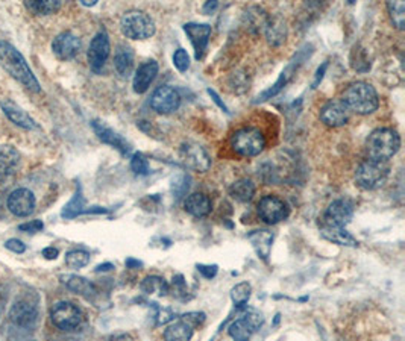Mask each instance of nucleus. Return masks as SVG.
<instances>
[{
  "instance_id": "nucleus-35",
  "label": "nucleus",
  "mask_w": 405,
  "mask_h": 341,
  "mask_svg": "<svg viewBox=\"0 0 405 341\" xmlns=\"http://www.w3.org/2000/svg\"><path fill=\"white\" fill-rule=\"evenodd\" d=\"M250 294H252L250 284L240 282L231 290V299L237 308H243L249 302Z\"/></svg>"
},
{
  "instance_id": "nucleus-20",
  "label": "nucleus",
  "mask_w": 405,
  "mask_h": 341,
  "mask_svg": "<svg viewBox=\"0 0 405 341\" xmlns=\"http://www.w3.org/2000/svg\"><path fill=\"white\" fill-rule=\"evenodd\" d=\"M91 126H93L96 135L99 136V140L103 141L105 144H110V146L116 147L121 155H128L129 150H131V146H129V143L124 138V136L119 135L117 132H114L112 129H110L108 126H105L101 121H91Z\"/></svg>"
},
{
  "instance_id": "nucleus-30",
  "label": "nucleus",
  "mask_w": 405,
  "mask_h": 341,
  "mask_svg": "<svg viewBox=\"0 0 405 341\" xmlns=\"http://www.w3.org/2000/svg\"><path fill=\"white\" fill-rule=\"evenodd\" d=\"M59 279L61 282L68 288V290H72L76 294L87 296V298L96 294V287L86 278L78 276V275H63Z\"/></svg>"
},
{
  "instance_id": "nucleus-46",
  "label": "nucleus",
  "mask_w": 405,
  "mask_h": 341,
  "mask_svg": "<svg viewBox=\"0 0 405 341\" xmlns=\"http://www.w3.org/2000/svg\"><path fill=\"white\" fill-rule=\"evenodd\" d=\"M206 93H208V94L211 96V99H213V102H214V103H216V105L219 106V108H220L221 111H224V112H226V114H229V110H228V106H226V105L224 103V101H221V99H220V96H219V94L216 93V91H214V90H211V88H208V90H206Z\"/></svg>"
},
{
  "instance_id": "nucleus-9",
  "label": "nucleus",
  "mask_w": 405,
  "mask_h": 341,
  "mask_svg": "<svg viewBox=\"0 0 405 341\" xmlns=\"http://www.w3.org/2000/svg\"><path fill=\"white\" fill-rule=\"evenodd\" d=\"M181 96L170 85L158 87L150 97V108L158 114H172L179 108Z\"/></svg>"
},
{
  "instance_id": "nucleus-2",
  "label": "nucleus",
  "mask_w": 405,
  "mask_h": 341,
  "mask_svg": "<svg viewBox=\"0 0 405 341\" xmlns=\"http://www.w3.org/2000/svg\"><path fill=\"white\" fill-rule=\"evenodd\" d=\"M340 101L346 105L349 112L360 114V116H369V114L375 112L379 106L377 90L371 83L363 81L350 83Z\"/></svg>"
},
{
  "instance_id": "nucleus-23",
  "label": "nucleus",
  "mask_w": 405,
  "mask_h": 341,
  "mask_svg": "<svg viewBox=\"0 0 405 341\" xmlns=\"http://www.w3.org/2000/svg\"><path fill=\"white\" fill-rule=\"evenodd\" d=\"M184 208L190 216H193L196 218H202V217H206L210 214L211 209H213V203H211L210 197L206 194L193 193L186 199Z\"/></svg>"
},
{
  "instance_id": "nucleus-38",
  "label": "nucleus",
  "mask_w": 405,
  "mask_h": 341,
  "mask_svg": "<svg viewBox=\"0 0 405 341\" xmlns=\"http://www.w3.org/2000/svg\"><path fill=\"white\" fill-rule=\"evenodd\" d=\"M131 170L139 174V176H146L150 172V167H149V161L146 159L143 154H134L132 159H131Z\"/></svg>"
},
{
  "instance_id": "nucleus-48",
  "label": "nucleus",
  "mask_w": 405,
  "mask_h": 341,
  "mask_svg": "<svg viewBox=\"0 0 405 341\" xmlns=\"http://www.w3.org/2000/svg\"><path fill=\"white\" fill-rule=\"evenodd\" d=\"M58 255H59V252H58V249H55V247L43 249V256L46 258V260H55Z\"/></svg>"
},
{
  "instance_id": "nucleus-5",
  "label": "nucleus",
  "mask_w": 405,
  "mask_h": 341,
  "mask_svg": "<svg viewBox=\"0 0 405 341\" xmlns=\"http://www.w3.org/2000/svg\"><path fill=\"white\" fill-rule=\"evenodd\" d=\"M266 136L257 127H241L231 136V147L244 158L258 156L266 147Z\"/></svg>"
},
{
  "instance_id": "nucleus-14",
  "label": "nucleus",
  "mask_w": 405,
  "mask_h": 341,
  "mask_svg": "<svg viewBox=\"0 0 405 341\" xmlns=\"http://www.w3.org/2000/svg\"><path fill=\"white\" fill-rule=\"evenodd\" d=\"M35 196L28 188H17L8 197V209L17 217H28L34 212Z\"/></svg>"
},
{
  "instance_id": "nucleus-17",
  "label": "nucleus",
  "mask_w": 405,
  "mask_h": 341,
  "mask_svg": "<svg viewBox=\"0 0 405 341\" xmlns=\"http://www.w3.org/2000/svg\"><path fill=\"white\" fill-rule=\"evenodd\" d=\"M52 50L59 59H72L78 55L81 50V40L72 32H63L53 40Z\"/></svg>"
},
{
  "instance_id": "nucleus-18",
  "label": "nucleus",
  "mask_w": 405,
  "mask_h": 341,
  "mask_svg": "<svg viewBox=\"0 0 405 341\" xmlns=\"http://www.w3.org/2000/svg\"><path fill=\"white\" fill-rule=\"evenodd\" d=\"M11 320L20 328H32L38 320V309L34 303L26 300L15 302L10 311Z\"/></svg>"
},
{
  "instance_id": "nucleus-6",
  "label": "nucleus",
  "mask_w": 405,
  "mask_h": 341,
  "mask_svg": "<svg viewBox=\"0 0 405 341\" xmlns=\"http://www.w3.org/2000/svg\"><path fill=\"white\" fill-rule=\"evenodd\" d=\"M388 165L384 161H373V159H366L360 165L357 167L355 172V182L357 185L372 192V189H378L386 184L388 178Z\"/></svg>"
},
{
  "instance_id": "nucleus-28",
  "label": "nucleus",
  "mask_w": 405,
  "mask_h": 341,
  "mask_svg": "<svg viewBox=\"0 0 405 341\" xmlns=\"http://www.w3.org/2000/svg\"><path fill=\"white\" fill-rule=\"evenodd\" d=\"M114 67L121 78H128L134 68V50L129 45H119L114 56Z\"/></svg>"
},
{
  "instance_id": "nucleus-40",
  "label": "nucleus",
  "mask_w": 405,
  "mask_h": 341,
  "mask_svg": "<svg viewBox=\"0 0 405 341\" xmlns=\"http://www.w3.org/2000/svg\"><path fill=\"white\" fill-rule=\"evenodd\" d=\"M172 189H173V193L177 194L178 199H179V197H182V194H184L188 189V178L186 176V174H181V176H178L177 179H175Z\"/></svg>"
},
{
  "instance_id": "nucleus-41",
  "label": "nucleus",
  "mask_w": 405,
  "mask_h": 341,
  "mask_svg": "<svg viewBox=\"0 0 405 341\" xmlns=\"http://www.w3.org/2000/svg\"><path fill=\"white\" fill-rule=\"evenodd\" d=\"M20 231H25V232H29V234H34V232H38L43 229V222L41 220H32V222H26L19 226Z\"/></svg>"
},
{
  "instance_id": "nucleus-21",
  "label": "nucleus",
  "mask_w": 405,
  "mask_h": 341,
  "mask_svg": "<svg viewBox=\"0 0 405 341\" xmlns=\"http://www.w3.org/2000/svg\"><path fill=\"white\" fill-rule=\"evenodd\" d=\"M299 65H301V58L299 56L295 58L293 61H290L288 65L286 67V70H282V73H281V76L278 78V81L275 82L270 88H267L266 91H263V93L258 96L255 103H258V102H266V101H269V99H272V97H275L277 94H279L281 91H282V88H284L287 85V83H288L290 78H292V76H293L292 73H295L296 68L299 67Z\"/></svg>"
},
{
  "instance_id": "nucleus-11",
  "label": "nucleus",
  "mask_w": 405,
  "mask_h": 341,
  "mask_svg": "<svg viewBox=\"0 0 405 341\" xmlns=\"http://www.w3.org/2000/svg\"><path fill=\"white\" fill-rule=\"evenodd\" d=\"M110 50H111V44H110V38L106 32H99L95 35L93 40H91L90 49H88V64L91 67V70L99 73L103 68L106 59L110 56Z\"/></svg>"
},
{
  "instance_id": "nucleus-43",
  "label": "nucleus",
  "mask_w": 405,
  "mask_h": 341,
  "mask_svg": "<svg viewBox=\"0 0 405 341\" xmlns=\"http://www.w3.org/2000/svg\"><path fill=\"white\" fill-rule=\"evenodd\" d=\"M182 318L192 324L193 328H196V326H199L205 320V314L204 313H188V314L182 316Z\"/></svg>"
},
{
  "instance_id": "nucleus-15",
  "label": "nucleus",
  "mask_w": 405,
  "mask_h": 341,
  "mask_svg": "<svg viewBox=\"0 0 405 341\" xmlns=\"http://www.w3.org/2000/svg\"><path fill=\"white\" fill-rule=\"evenodd\" d=\"M184 32L193 44L196 59H202L210 43L211 26L206 25V23H187L184 25Z\"/></svg>"
},
{
  "instance_id": "nucleus-52",
  "label": "nucleus",
  "mask_w": 405,
  "mask_h": 341,
  "mask_svg": "<svg viewBox=\"0 0 405 341\" xmlns=\"http://www.w3.org/2000/svg\"><path fill=\"white\" fill-rule=\"evenodd\" d=\"M111 269H114V265L110 264V262H106V264H103V265H99V267L96 269V271H108V270H111Z\"/></svg>"
},
{
  "instance_id": "nucleus-13",
  "label": "nucleus",
  "mask_w": 405,
  "mask_h": 341,
  "mask_svg": "<svg viewBox=\"0 0 405 341\" xmlns=\"http://www.w3.org/2000/svg\"><path fill=\"white\" fill-rule=\"evenodd\" d=\"M349 110L346 105L343 103L340 99H333V101L326 102L322 108H320V121L330 127H340L345 126L349 121Z\"/></svg>"
},
{
  "instance_id": "nucleus-7",
  "label": "nucleus",
  "mask_w": 405,
  "mask_h": 341,
  "mask_svg": "<svg viewBox=\"0 0 405 341\" xmlns=\"http://www.w3.org/2000/svg\"><path fill=\"white\" fill-rule=\"evenodd\" d=\"M82 311L72 302H58L52 307L50 320L61 331H73L82 323Z\"/></svg>"
},
{
  "instance_id": "nucleus-25",
  "label": "nucleus",
  "mask_w": 405,
  "mask_h": 341,
  "mask_svg": "<svg viewBox=\"0 0 405 341\" xmlns=\"http://www.w3.org/2000/svg\"><path fill=\"white\" fill-rule=\"evenodd\" d=\"M249 241L252 247L255 249L257 255L261 258L263 261H267L272 252V242H273V234L266 231V229H259L254 231L249 234Z\"/></svg>"
},
{
  "instance_id": "nucleus-39",
  "label": "nucleus",
  "mask_w": 405,
  "mask_h": 341,
  "mask_svg": "<svg viewBox=\"0 0 405 341\" xmlns=\"http://www.w3.org/2000/svg\"><path fill=\"white\" fill-rule=\"evenodd\" d=\"M173 65L178 68L181 73L187 72L190 68V56L186 49L179 48L177 52L173 53Z\"/></svg>"
},
{
  "instance_id": "nucleus-31",
  "label": "nucleus",
  "mask_w": 405,
  "mask_h": 341,
  "mask_svg": "<svg viewBox=\"0 0 405 341\" xmlns=\"http://www.w3.org/2000/svg\"><path fill=\"white\" fill-rule=\"evenodd\" d=\"M229 196H231L237 202H241V203L250 202L252 197L255 196V184L246 178L235 180L234 184L229 187Z\"/></svg>"
},
{
  "instance_id": "nucleus-1",
  "label": "nucleus",
  "mask_w": 405,
  "mask_h": 341,
  "mask_svg": "<svg viewBox=\"0 0 405 341\" xmlns=\"http://www.w3.org/2000/svg\"><path fill=\"white\" fill-rule=\"evenodd\" d=\"M0 67H3L14 79H17L28 90L34 91V93L41 91L40 82L37 81L32 70L29 68L26 59L12 44L6 41H0Z\"/></svg>"
},
{
  "instance_id": "nucleus-44",
  "label": "nucleus",
  "mask_w": 405,
  "mask_h": 341,
  "mask_svg": "<svg viewBox=\"0 0 405 341\" xmlns=\"http://www.w3.org/2000/svg\"><path fill=\"white\" fill-rule=\"evenodd\" d=\"M175 314L172 313L170 309H158V316H157V324H166L169 323L170 320H173Z\"/></svg>"
},
{
  "instance_id": "nucleus-53",
  "label": "nucleus",
  "mask_w": 405,
  "mask_h": 341,
  "mask_svg": "<svg viewBox=\"0 0 405 341\" xmlns=\"http://www.w3.org/2000/svg\"><path fill=\"white\" fill-rule=\"evenodd\" d=\"M81 3H82L83 6H95V5L97 3V0H90V2H88V0H82Z\"/></svg>"
},
{
  "instance_id": "nucleus-42",
  "label": "nucleus",
  "mask_w": 405,
  "mask_h": 341,
  "mask_svg": "<svg viewBox=\"0 0 405 341\" xmlns=\"http://www.w3.org/2000/svg\"><path fill=\"white\" fill-rule=\"evenodd\" d=\"M5 247L10 249L11 252L14 254H23L26 250V246L23 245V241L17 240V238H11L5 242Z\"/></svg>"
},
{
  "instance_id": "nucleus-10",
  "label": "nucleus",
  "mask_w": 405,
  "mask_h": 341,
  "mask_svg": "<svg viewBox=\"0 0 405 341\" xmlns=\"http://www.w3.org/2000/svg\"><path fill=\"white\" fill-rule=\"evenodd\" d=\"M181 158L187 169L193 172L206 173L211 167V156L208 155V152L196 143L186 144L181 150Z\"/></svg>"
},
{
  "instance_id": "nucleus-47",
  "label": "nucleus",
  "mask_w": 405,
  "mask_h": 341,
  "mask_svg": "<svg viewBox=\"0 0 405 341\" xmlns=\"http://www.w3.org/2000/svg\"><path fill=\"white\" fill-rule=\"evenodd\" d=\"M326 68H328V63H324V64H322V67H319V68H317V72H316V78H315V81H313V85H311V88H317L319 83L322 82V79H324V74H325V72H326Z\"/></svg>"
},
{
  "instance_id": "nucleus-24",
  "label": "nucleus",
  "mask_w": 405,
  "mask_h": 341,
  "mask_svg": "<svg viewBox=\"0 0 405 341\" xmlns=\"http://www.w3.org/2000/svg\"><path fill=\"white\" fill-rule=\"evenodd\" d=\"M264 34L267 43L273 48H278L282 43H286L287 38V26L286 21L281 17H269L264 25Z\"/></svg>"
},
{
  "instance_id": "nucleus-34",
  "label": "nucleus",
  "mask_w": 405,
  "mask_h": 341,
  "mask_svg": "<svg viewBox=\"0 0 405 341\" xmlns=\"http://www.w3.org/2000/svg\"><path fill=\"white\" fill-rule=\"evenodd\" d=\"M387 10L391 14V19L393 26L399 30L405 28V3L402 0H396V2H387Z\"/></svg>"
},
{
  "instance_id": "nucleus-3",
  "label": "nucleus",
  "mask_w": 405,
  "mask_h": 341,
  "mask_svg": "<svg viewBox=\"0 0 405 341\" xmlns=\"http://www.w3.org/2000/svg\"><path fill=\"white\" fill-rule=\"evenodd\" d=\"M401 147V136L392 127H378L366 140V152L373 161H387Z\"/></svg>"
},
{
  "instance_id": "nucleus-16",
  "label": "nucleus",
  "mask_w": 405,
  "mask_h": 341,
  "mask_svg": "<svg viewBox=\"0 0 405 341\" xmlns=\"http://www.w3.org/2000/svg\"><path fill=\"white\" fill-rule=\"evenodd\" d=\"M353 216H354L353 205H350L348 200H334L325 212L322 225L345 227L350 220H353Z\"/></svg>"
},
{
  "instance_id": "nucleus-37",
  "label": "nucleus",
  "mask_w": 405,
  "mask_h": 341,
  "mask_svg": "<svg viewBox=\"0 0 405 341\" xmlns=\"http://www.w3.org/2000/svg\"><path fill=\"white\" fill-rule=\"evenodd\" d=\"M88 262H90V254L82 249L70 250V252L66 255V264L72 269H82L86 267Z\"/></svg>"
},
{
  "instance_id": "nucleus-45",
  "label": "nucleus",
  "mask_w": 405,
  "mask_h": 341,
  "mask_svg": "<svg viewBox=\"0 0 405 341\" xmlns=\"http://www.w3.org/2000/svg\"><path fill=\"white\" fill-rule=\"evenodd\" d=\"M197 270H199L206 279H211V278L216 276L217 265H204V264H201V265H197Z\"/></svg>"
},
{
  "instance_id": "nucleus-22",
  "label": "nucleus",
  "mask_w": 405,
  "mask_h": 341,
  "mask_svg": "<svg viewBox=\"0 0 405 341\" xmlns=\"http://www.w3.org/2000/svg\"><path fill=\"white\" fill-rule=\"evenodd\" d=\"M0 106H2L5 116L10 118L14 125H17L23 129H37L35 121L30 118L29 114L23 111L17 103L3 99V101H0Z\"/></svg>"
},
{
  "instance_id": "nucleus-26",
  "label": "nucleus",
  "mask_w": 405,
  "mask_h": 341,
  "mask_svg": "<svg viewBox=\"0 0 405 341\" xmlns=\"http://www.w3.org/2000/svg\"><path fill=\"white\" fill-rule=\"evenodd\" d=\"M20 164V154L14 146H0V178L15 173Z\"/></svg>"
},
{
  "instance_id": "nucleus-27",
  "label": "nucleus",
  "mask_w": 405,
  "mask_h": 341,
  "mask_svg": "<svg viewBox=\"0 0 405 341\" xmlns=\"http://www.w3.org/2000/svg\"><path fill=\"white\" fill-rule=\"evenodd\" d=\"M320 234H322L324 238L335 242V245L349 246V247H357L358 246V241L345 229V227L322 225V227H320Z\"/></svg>"
},
{
  "instance_id": "nucleus-50",
  "label": "nucleus",
  "mask_w": 405,
  "mask_h": 341,
  "mask_svg": "<svg viewBox=\"0 0 405 341\" xmlns=\"http://www.w3.org/2000/svg\"><path fill=\"white\" fill-rule=\"evenodd\" d=\"M108 341H134V338L129 333H117V335L110 337Z\"/></svg>"
},
{
  "instance_id": "nucleus-32",
  "label": "nucleus",
  "mask_w": 405,
  "mask_h": 341,
  "mask_svg": "<svg viewBox=\"0 0 405 341\" xmlns=\"http://www.w3.org/2000/svg\"><path fill=\"white\" fill-rule=\"evenodd\" d=\"M140 288H141L143 293L157 294V296H159V298H163V296H167L170 293V285L166 282L164 278L157 276V275L144 278Z\"/></svg>"
},
{
  "instance_id": "nucleus-36",
  "label": "nucleus",
  "mask_w": 405,
  "mask_h": 341,
  "mask_svg": "<svg viewBox=\"0 0 405 341\" xmlns=\"http://www.w3.org/2000/svg\"><path fill=\"white\" fill-rule=\"evenodd\" d=\"M82 212H86V209H83V197L81 194V188L78 187V192H76V194L73 196V199L64 207L63 217L64 218H73L76 216L82 214Z\"/></svg>"
},
{
  "instance_id": "nucleus-29",
  "label": "nucleus",
  "mask_w": 405,
  "mask_h": 341,
  "mask_svg": "<svg viewBox=\"0 0 405 341\" xmlns=\"http://www.w3.org/2000/svg\"><path fill=\"white\" fill-rule=\"evenodd\" d=\"M193 331H195L193 326L181 317L178 322L167 326L164 331V340L166 341H190L193 337Z\"/></svg>"
},
{
  "instance_id": "nucleus-12",
  "label": "nucleus",
  "mask_w": 405,
  "mask_h": 341,
  "mask_svg": "<svg viewBox=\"0 0 405 341\" xmlns=\"http://www.w3.org/2000/svg\"><path fill=\"white\" fill-rule=\"evenodd\" d=\"M264 318L258 313H248L239 320H235L231 326H229V335H231L235 341H249L252 333H254L259 326L263 324Z\"/></svg>"
},
{
  "instance_id": "nucleus-49",
  "label": "nucleus",
  "mask_w": 405,
  "mask_h": 341,
  "mask_svg": "<svg viewBox=\"0 0 405 341\" xmlns=\"http://www.w3.org/2000/svg\"><path fill=\"white\" fill-rule=\"evenodd\" d=\"M219 6V2L217 0H213V2H205V5L202 6V11L205 12V14H211V12H214L216 11V8Z\"/></svg>"
},
{
  "instance_id": "nucleus-4",
  "label": "nucleus",
  "mask_w": 405,
  "mask_h": 341,
  "mask_svg": "<svg viewBox=\"0 0 405 341\" xmlns=\"http://www.w3.org/2000/svg\"><path fill=\"white\" fill-rule=\"evenodd\" d=\"M120 30L129 40H148L155 34V21L144 11L132 10L121 15Z\"/></svg>"
},
{
  "instance_id": "nucleus-51",
  "label": "nucleus",
  "mask_w": 405,
  "mask_h": 341,
  "mask_svg": "<svg viewBox=\"0 0 405 341\" xmlns=\"http://www.w3.org/2000/svg\"><path fill=\"white\" fill-rule=\"evenodd\" d=\"M126 265L129 269L132 267H141L143 262L141 261H137V260H132V258H129V260H126Z\"/></svg>"
},
{
  "instance_id": "nucleus-33",
  "label": "nucleus",
  "mask_w": 405,
  "mask_h": 341,
  "mask_svg": "<svg viewBox=\"0 0 405 341\" xmlns=\"http://www.w3.org/2000/svg\"><path fill=\"white\" fill-rule=\"evenodd\" d=\"M25 5L29 11L40 15L53 14L61 8L59 0H29Z\"/></svg>"
},
{
  "instance_id": "nucleus-19",
  "label": "nucleus",
  "mask_w": 405,
  "mask_h": 341,
  "mask_svg": "<svg viewBox=\"0 0 405 341\" xmlns=\"http://www.w3.org/2000/svg\"><path fill=\"white\" fill-rule=\"evenodd\" d=\"M158 70H159V67H158V63L155 59H149L139 67V70L135 72L134 82H132V87H134V91L137 94L146 93L150 87V83L155 81Z\"/></svg>"
},
{
  "instance_id": "nucleus-8",
  "label": "nucleus",
  "mask_w": 405,
  "mask_h": 341,
  "mask_svg": "<svg viewBox=\"0 0 405 341\" xmlns=\"http://www.w3.org/2000/svg\"><path fill=\"white\" fill-rule=\"evenodd\" d=\"M258 214L266 223L277 225L288 217V207L278 196L269 194L258 202Z\"/></svg>"
}]
</instances>
